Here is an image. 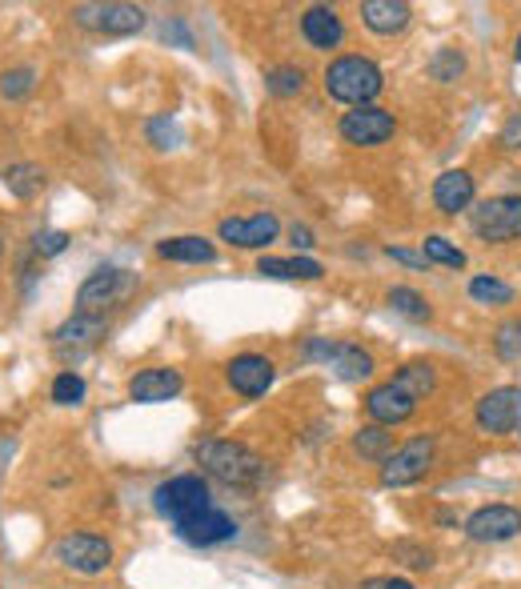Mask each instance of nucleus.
I'll return each mask as SVG.
<instances>
[{
    "label": "nucleus",
    "mask_w": 521,
    "mask_h": 589,
    "mask_svg": "<svg viewBox=\"0 0 521 589\" xmlns=\"http://www.w3.org/2000/svg\"><path fill=\"white\" fill-rule=\"evenodd\" d=\"M193 462L201 465V474L220 482L229 489H261L269 477V462L257 450H249L245 441H225V438H208L193 445Z\"/></svg>",
    "instance_id": "obj_1"
},
{
    "label": "nucleus",
    "mask_w": 521,
    "mask_h": 589,
    "mask_svg": "<svg viewBox=\"0 0 521 589\" xmlns=\"http://www.w3.org/2000/svg\"><path fill=\"white\" fill-rule=\"evenodd\" d=\"M321 84L333 101L361 109V104H373L377 97H382L385 72L377 69V60L358 57V53H346V57H333L329 65H325Z\"/></svg>",
    "instance_id": "obj_2"
},
{
    "label": "nucleus",
    "mask_w": 521,
    "mask_h": 589,
    "mask_svg": "<svg viewBox=\"0 0 521 589\" xmlns=\"http://www.w3.org/2000/svg\"><path fill=\"white\" fill-rule=\"evenodd\" d=\"M213 506H217V501H213V489H208L205 474H177L152 489V509H157L165 521H173V525L197 518V513H205V509H213Z\"/></svg>",
    "instance_id": "obj_3"
},
{
    "label": "nucleus",
    "mask_w": 521,
    "mask_h": 589,
    "mask_svg": "<svg viewBox=\"0 0 521 589\" xmlns=\"http://www.w3.org/2000/svg\"><path fill=\"white\" fill-rule=\"evenodd\" d=\"M469 225H474L477 241L486 245L521 241V193H498L477 201L469 208Z\"/></svg>",
    "instance_id": "obj_4"
},
{
    "label": "nucleus",
    "mask_w": 521,
    "mask_h": 589,
    "mask_svg": "<svg viewBox=\"0 0 521 589\" xmlns=\"http://www.w3.org/2000/svg\"><path fill=\"white\" fill-rule=\"evenodd\" d=\"M133 293H137V273H128V269H121V265H101V269H93V273L84 277L81 290H77V313L104 317V309L125 305Z\"/></svg>",
    "instance_id": "obj_5"
},
{
    "label": "nucleus",
    "mask_w": 521,
    "mask_h": 589,
    "mask_svg": "<svg viewBox=\"0 0 521 589\" xmlns=\"http://www.w3.org/2000/svg\"><path fill=\"white\" fill-rule=\"evenodd\" d=\"M433 457H438V441L421 433V438L406 441V445H397L382 465H377V477H382L385 489H406L417 486V482H426L429 469H433Z\"/></svg>",
    "instance_id": "obj_6"
},
{
    "label": "nucleus",
    "mask_w": 521,
    "mask_h": 589,
    "mask_svg": "<svg viewBox=\"0 0 521 589\" xmlns=\"http://www.w3.org/2000/svg\"><path fill=\"white\" fill-rule=\"evenodd\" d=\"M53 557H57L65 569L81 574V578H97V574H104V569L113 566V542L93 530H72V533H65V537H57Z\"/></svg>",
    "instance_id": "obj_7"
},
{
    "label": "nucleus",
    "mask_w": 521,
    "mask_h": 589,
    "mask_svg": "<svg viewBox=\"0 0 521 589\" xmlns=\"http://www.w3.org/2000/svg\"><path fill=\"white\" fill-rule=\"evenodd\" d=\"M72 21L81 24L84 33L97 36H133L145 29L149 12L140 4H121V0H101V4H77Z\"/></svg>",
    "instance_id": "obj_8"
},
{
    "label": "nucleus",
    "mask_w": 521,
    "mask_h": 589,
    "mask_svg": "<svg viewBox=\"0 0 521 589\" xmlns=\"http://www.w3.org/2000/svg\"><path fill=\"white\" fill-rule=\"evenodd\" d=\"M474 421L489 438H510L521 429V385H498L477 397Z\"/></svg>",
    "instance_id": "obj_9"
},
{
    "label": "nucleus",
    "mask_w": 521,
    "mask_h": 589,
    "mask_svg": "<svg viewBox=\"0 0 521 589\" xmlns=\"http://www.w3.org/2000/svg\"><path fill=\"white\" fill-rule=\"evenodd\" d=\"M337 133L346 145H358V149H377L385 140H394L397 121L389 109L382 104H361V109H349L341 121H337Z\"/></svg>",
    "instance_id": "obj_10"
},
{
    "label": "nucleus",
    "mask_w": 521,
    "mask_h": 589,
    "mask_svg": "<svg viewBox=\"0 0 521 589\" xmlns=\"http://www.w3.org/2000/svg\"><path fill=\"white\" fill-rule=\"evenodd\" d=\"M462 530L474 545L513 542V537H521V509L506 506V501H494V506L474 509V513L462 521Z\"/></svg>",
    "instance_id": "obj_11"
},
{
    "label": "nucleus",
    "mask_w": 521,
    "mask_h": 589,
    "mask_svg": "<svg viewBox=\"0 0 521 589\" xmlns=\"http://www.w3.org/2000/svg\"><path fill=\"white\" fill-rule=\"evenodd\" d=\"M417 405H421V397L417 393H409L406 385L397 382V377H389V382L373 385L370 393H365V417H370L373 426H406L409 417L417 414Z\"/></svg>",
    "instance_id": "obj_12"
},
{
    "label": "nucleus",
    "mask_w": 521,
    "mask_h": 589,
    "mask_svg": "<svg viewBox=\"0 0 521 589\" xmlns=\"http://www.w3.org/2000/svg\"><path fill=\"white\" fill-rule=\"evenodd\" d=\"M225 377H229L233 393H241L249 401L265 397L273 389V377H278V365L265 358V353H237V358L225 365Z\"/></svg>",
    "instance_id": "obj_13"
},
{
    "label": "nucleus",
    "mask_w": 521,
    "mask_h": 589,
    "mask_svg": "<svg viewBox=\"0 0 521 589\" xmlns=\"http://www.w3.org/2000/svg\"><path fill=\"white\" fill-rule=\"evenodd\" d=\"M173 533L185 545H193V550H213V545H225L237 537V521L220 506H213V509H205V513H197V518L173 525Z\"/></svg>",
    "instance_id": "obj_14"
},
{
    "label": "nucleus",
    "mask_w": 521,
    "mask_h": 589,
    "mask_svg": "<svg viewBox=\"0 0 521 589\" xmlns=\"http://www.w3.org/2000/svg\"><path fill=\"white\" fill-rule=\"evenodd\" d=\"M220 241L237 245V249H265L281 237V220L273 213H249V217H225L217 225Z\"/></svg>",
    "instance_id": "obj_15"
},
{
    "label": "nucleus",
    "mask_w": 521,
    "mask_h": 589,
    "mask_svg": "<svg viewBox=\"0 0 521 589\" xmlns=\"http://www.w3.org/2000/svg\"><path fill=\"white\" fill-rule=\"evenodd\" d=\"M181 389H185V377L173 365H152V370H140L128 377V401L137 405H165Z\"/></svg>",
    "instance_id": "obj_16"
},
{
    "label": "nucleus",
    "mask_w": 521,
    "mask_h": 589,
    "mask_svg": "<svg viewBox=\"0 0 521 589\" xmlns=\"http://www.w3.org/2000/svg\"><path fill=\"white\" fill-rule=\"evenodd\" d=\"M104 333H109V321H104V317L72 313L69 321H60L57 329H53V346H57L60 358H65V353L72 349V361H77L84 349H93L97 341H104Z\"/></svg>",
    "instance_id": "obj_17"
},
{
    "label": "nucleus",
    "mask_w": 521,
    "mask_h": 589,
    "mask_svg": "<svg viewBox=\"0 0 521 589\" xmlns=\"http://www.w3.org/2000/svg\"><path fill=\"white\" fill-rule=\"evenodd\" d=\"M477 201V181L474 173L465 169H445V173L433 181V205L445 217H457V213H469Z\"/></svg>",
    "instance_id": "obj_18"
},
{
    "label": "nucleus",
    "mask_w": 521,
    "mask_h": 589,
    "mask_svg": "<svg viewBox=\"0 0 521 589\" xmlns=\"http://www.w3.org/2000/svg\"><path fill=\"white\" fill-rule=\"evenodd\" d=\"M302 36L317 53H329V48H341V41H346V21L333 4H309L302 12Z\"/></svg>",
    "instance_id": "obj_19"
},
{
    "label": "nucleus",
    "mask_w": 521,
    "mask_h": 589,
    "mask_svg": "<svg viewBox=\"0 0 521 589\" xmlns=\"http://www.w3.org/2000/svg\"><path fill=\"white\" fill-rule=\"evenodd\" d=\"M361 21L377 36H397L409 29L414 9H409L406 0H365V4H361Z\"/></svg>",
    "instance_id": "obj_20"
},
{
    "label": "nucleus",
    "mask_w": 521,
    "mask_h": 589,
    "mask_svg": "<svg viewBox=\"0 0 521 589\" xmlns=\"http://www.w3.org/2000/svg\"><path fill=\"white\" fill-rule=\"evenodd\" d=\"M157 257L161 261H177V265H213L217 261V245L197 237V233H185V237H169V241L157 245Z\"/></svg>",
    "instance_id": "obj_21"
},
{
    "label": "nucleus",
    "mask_w": 521,
    "mask_h": 589,
    "mask_svg": "<svg viewBox=\"0 0 521 589\" xmlns=\"http://www.w3.org/2000/svg\"><path fill=\"white\" fill-rule=\"evenodd\" d=\"M257 273L273 281H317L325 277V265L313 257H261Z\"/></svg>",
    "instance_id": "obj_22"
},
{
    "label": "nucleus",
    "mask_w": 521,
    "mask_h": 589,
    "mask_svg": "<svg viewBox=\"0 0 521 589\" xmlns=\"http://www.w3.org/2000/svg\"><path fill=\"white\" fill-rule=\"evenodd\" d=\"M329 370L337 373V382H349V385H358V382H370L373 370H377V361H373L370 349H361L353 346V341H346L341 346V353L333 358V365Z\"/></svg>",
    "instance_id": "obj_23"
},
{
    "label": "nucleus",
    "mask_w": 521,
    "mask_h": 589,
    "mask_svg": "<svg viewBox=\"0 0 521 589\" xmlns=\"http://www.w3.org/2000/svg\"><path fill=\"white\" fill-rule=\"evenodd\" d=\"M353 453H358L361 462L370 465H382L389 453H394V429L385 426H361L358 433H353Z\"/></svg>",
    "instance_id": "obj_24"
},
{
    "label": "nucleus",
    "mask_w": 521,
    "mask_h": 589,
    "mask_svg": "<svg viewBox=\"0 0 521 589\" xmlns=\"http://www.w3.org/2000/svg\"><path fill=\"white\" fill-rule=\"evenodd\" d=\"M4 189H9L16 201H33V196L45 189V169H41V165H29V161L9 165V169H4Z\"/></svg>",
    "instance_id": "obj_25"
},
{
    "label": "nucleus",
    "mask_w": 521,
    "mask_h": 589,
    "mask_svg": "<svg viewBox=\"0 0 521 589\" xmlns=\"http://www.w3.org/2000/svg\"><path fill=\"white\" fill-rule=\"evenodd\" d=\"M265 89L278 101H293V97L305 93V69L302 65H273V69L265 72Z\"/></svg>",
    "instance_id": "obj_26"
},
{
    "label": "nucleus",
    "mask_w": 521,
    "mask_h": 589,
    "mask_svg": "<svg viewBox=\"0 0 521 589\" xmlns=\"http://www.w3.org/2000/svg\"><path fill=\"white\" fill-rule=\"evenodd\" d=\"M385 305L394 313H401V317H409V321H429L433 317V305L417 290H409V285H394V290L385 293Z\"/></svg>",
    "instance_id": "obj_27"
},
{
    "label": "nucleus",
    "mask_w": 521,
    "mask_h": 589,
    "mask_svg": "<svg viewBox=\"0 0 521 589\" xmlns=\"http://www.w3.org/2000/svg\"><path fill=\"white\" fill-rule=\"evenodd\" d=\"M469 297L477 305H513V285L494 277V273H477V277H469Z\"/></svg>",
    "instance_id": "obj_28"
},
{
    "label": "nucleus",
    "mask_w": 521,
    "mask_h": 589,
    "mask_svg": "<svg viewBox=\"0 0 521 589\" xmlns=\"http://www.w3.org/2000/svg\"><path fill=\"white\" fill-rule=\"evenodd\" d=\"M394 377H397L401 385H406L409 393H417L421 401H426L429 393L438 389V370H433L429 361H406V365H401V370H397Z\"/></svg>",
    "instance_id": "obj_29"
},
{
    "label": "nucleus",
    "mask_w": 521,
    "mask_h": 589,
    "mask_svg": "<svg viewBox=\"0 0 521 589\" xmlns=\"http://www.w3.org/2000/svg\"><path fill=\"white\" fill-rule=\"evenodd\" d=\"M429 81L438 84H457L465 77V57L457 53V48H438L433 57H429Z\"/></svg>",
    "instance_id": "obj_30"
},
{
    "label": "nucleus",
    "mask_w": 521,
    "mask_h": 589,
    "mask_svg": "<svg viewBox=\"0 0 521 589\" xmlns=\"http://www.w3.org/2000/svg\"><path fill=\"white\" fill-rule=\"evenodd\" d=\"M421 253H426L429 265H445V269H465L469 257L450 241V237H441V233H429L426 241H421Z\"/></svg>",
    "instance_id": "obj_31"
},
{
    "label": "nucleus",
    "mask_w": 521,
    "mask_h": 589,
    "mask_svg": "<svg viewBox=\"0 0 521 589\" xmlns=\"http://www.w3.org/2000/svg\"><path fill=\"white\" fill-rule=\"evenodd\" d=\"M33 89H36V69H29V65H16V69L0 72V97H4V101H24Z\"/></svg>",
    "instance_id": "obj_32"
},
{
    "label": "nucleus",
    "mask_w": 521,
    "mask_h": 589,
    "mask_svg": "<svg viewBox=\"0 0 521 589\" xmlns=\"http://www.w3.org/2000/svg\"><path fill=\"white\" fill-rule=\"evenodd\" d=\"M394 562H401V566H409V569H433L438 562H433V550H429L426 542H414V537H401V542H394Z\"/></svg>",
    "instance_id": "obj_33"
},
{
    "label": "nucleus",
    "mask_w": 521,
    "mask_h": 589,
    "mask_svg": "<svg viewBox=\"0 0 521 589\" xmlns=\"http://www.w3.org/2000/svg\"><path fill=\"white\" fill-rule=\"evenodd\" d=\"M494 353H498L506 365L521 361V317H510V321L498 325V333H494Z\"/></svg>",
    "instance_id": "obj_34"
},
{
    "label": "nucleus",
    "mask_w": 521,
    "mask_h": 589,
    "mask_svg": "<svg viewBox=\"0 0 521 589\" xmlns=\"http://www.w3.org/2000/svg\"><path fill=\"white\" fill-rule=\"evenodd\" d=\"M89 397V385L77 370H65L53 377V401L57 405H81Z\"/></svg>",
    "instance_id": "obj_35"
},
{
    "label": "nucleus",
    "mask_w": 521,
    "mask_h": 589,
    "mask_svg": "<svg viewBox=\"0 0 521 589\" xmlns=\"http://www.w3.org/2000/svg\"><path fill=\"white\" fill-rule=\"evenodd\" d=\"M145 133H149V145L152 149H177V145H181V125H177L173 116L169 113H157L149 121V125H145Z\"/></svg>",
    "instance_id": "obj_36"
},
{
    "label": "nucleus",
    "mask_w": 521,
    "mask_h": 589,
    "mask_svg": "<svg viewBox=\"0 0 521 589\" xmlns=\"http://www.w3.org/2000/svg\"><path fill=\"white\" fill-rule=\"evenodd\" d=\"M346 341H333V337H309L302 346V358L305 361H317V365H333V358L341 353Z\"/></svg>",
    "instance_id": "obj_37"
},
{
    "label": "nucleus",
    "mask_w": 521,
    "mask_h": 589,
    "mask_svg": "<svg viewBox=\"0 0 521 589\" xmlns=\"http://www.w3.org/2000/svg\"><path fill=\"white\" fill-rule=\"evenodd\" d=\"M69 241H72V237L65 229H53V233H41V237L33 241V249L41 257H60L65 249H69Z\"/></svg>",
    "instance_id": "obj_38"
},
{
    "label": "nucleus",
    "mask_w": 521,
    "mask_h": 589,
    "mask_svg": "<svg viewBox=\"0 0 521 589\" xmlns=\"http://www.w3.org/2000/svg\"><path fill=\"white\" fill-rule=\"evenodd\" d=\"M161 36L169 41V45H181V48H193V33L185 29V21L181 16H173V21H165Z\"/></svg>",
    "instance_id": "obj_39"
},
{
    "label": "nucleus",
    "mask_w": 521,
    "mask_h": 589,
    "mask_svg": "<svg viewBox=\"0 0 521 589\" xmlns=\"http://www.w3.org/2000/svg\"><path fill=\"white\" fill-rule=\"evenodd\" d=\"M361 589H417L409 578H394V574H377V578H365Z\"/></svg>",
    "instance_id": "obj_40"
},
{
    "label": "nucleus",
    "mask_w": 521,
    "mask_h": 589,
    "mask_svg": "<svg viewBox=\"0 0 521 589\" xmlns=\"http://www.w3.org/2000/svg\"><path fill=\"white\" fill-rule=\"evenodd\" d=\"M498 140H501V149H521V113H513L510 121H506Z\"/></svg>",
    "instance_id": "obj_41"
},
{
    "label": "nucleus",
    "mask_w": 521,
    "mask_h": 589,
    "mask_svg": "<svg viewBox=\"0 0 521 589\" xmlns=\"http://www.w3.org/2000/svg\"><path fill=\"white\" fill-rule=\"evenodd\" d=\"M385 253L394 257V261H401V265H409V269H429L426 253H414V249H397V245H389Z\"/></svg>",
    "instance_id": "obj_42"
},
{
    "label": "nucleus",
    "mask_w": 521,
    "mask_h": 589,
    "mask_svg": "<svg viewBox=\"0 0 521 589\" xmlns=\"http://www.w3.org/2000/svg\"><path fill=\"white\" fill-rule=\"evenodd\" d=\"M290 241H293V249H302V253L317 245V241H313V229H309V225H293V229H290Z\"/></svg>",
    "instance_id": "obj_43"
},
{
    "label": "nucleus",
    "mask_w": 521,
    "mask_h": 589,
    "mask_svg": "<svg viewBox=\"0 0 521 589\" xmlns=\"http://www.w3.org/2000/svg\"><path fill=\"white\" fill-rule=\"evenodd\" d=\"M433 521H438L441 530H453V525H457V521H462V518H457L453 509H438V513H433Z\"/></svg>",
    "instance_id": "obj_44"
},
{
    "label": "nucleus",
    "mask_w": 521,
    "mask_h": 589,
    "mask_svg": "<svg viewBox=\"0 0 521 589\" xmlns=\"http://www.w3.org/2000/svg\"><path fill=\"white\" fill-rule=\"evenodd\" d=\"M12 450H16V441H12V438H0V462H4V453L12 457Z\"/></svg>",
    "instance_id": "obj_45"
},
{
    "label": "nucleus",
    "mask_w": 521,
    "mask_h": 589,
    "mask_svg": "<svg viewBox=\"0 0 521 589\" xmlns=\"http://www.w3.org/2000/svg\"><path fill=\"white\" fill-rule=\"evenodd\" d=\"M513 57H518V65H521V36L513 41Z\"/></svg>",
    "instance_id": "obj_46"
},
{
    "label": "nucleus",
    "mask_w": 521,
    "mask_h": 589,
    "mask_svg": "<svg viewBox=\"0 0 521 589\" xmlns=\"http://www.w3.org/2000/svg\"><path fill=\"white\" fill-rule=\"evenodd\" d=\"M0 261H4V237H0Z\"/></svg>",
    "instance_id": "obj_47"
}]
</instances>
